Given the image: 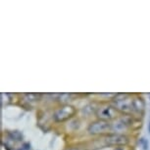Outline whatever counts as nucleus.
<instances>
[{
    "instance_id": "2",
    "label": "nucleus",
    "mask_w": 150,
    "mask_h": 150,
    "mask_svg": "<svg viewBox=\"0 0 150 150\" xmlns=\"http://www.w3.org/2000/svg\"><path fill=\"white\" fill-rule=\"evenodd\" d=\"M110 128H111V125L108 123V121L99 119L89 125L88 132L91 134H103L108 132Z\"/></svg>"
},
{
    "instance_id": "7",
    "label": "nucleus",
    "mask_w": 150,
    "mask_h": 150,
    "mask_svg": "<svg viewBox=\"0 0 150 150\" xmlns=\"http://www.w3.org/2000/svg\"><path fill=\"white\" fill-rule=\"evenodd\" d=\"M149 132H150V125H149Z\"/></svg>"
},
{
    "instance_id": "5",
    "label": "nucleus",
    "mask_w": 150,
    "mask_h": 150,
    "mask_svg": "<svg viewBox=\"0 0 150 150\" xmlns=\"http://www.w3.org/2000/svg\"><path fill=\"white\" fill-rule=\"evenodd\" d=\"M116 109V108H115ZM115 109L113 107H103V108H99V112H98V117L101 119V120H106V119H111L115 117Z\"/></svg>"
},
{
    "instance_id": "6",
    "label": "nucleus",
    "mask_w": 150,
    "mask_h": 150,
    "mask_svg": "<svg viewBox=\"0 0 150 150\" xmlns=\"http://www.w3.org/2000/svg\"><path fill=\"white\" fill-rule=\"evenodd\" d=\"M65 150H80V148L79 147H68Z\"/></svg>"
},
{
    "instance_id": "4",
    "label": "nucleus",
    "mask_w": 150,
    "mask_h": 150,
    "mask_svg": "<svg viewBox=\"0 0 150 150\" xmlns=\"http://www.w3.org/2000/svg\"><path fill=\"white\" fill-rule=\"evenodd\" d=\"M106 144H108L109 146H120L125 145L129 142V139L126 135L123 134H108L105 138Z\"/></svg>"
},
{
    "instance_id": "1",
    "label": "nucleus",
    "mask_w": 150,
    "mask_h": 150,
    "mask_svg": "<svg viewBox=\"0 0 150 150\" xmlns=\"http://www.w3.org/2000/svg\"><path fill=\"white\" fill-rule=\"evenodd\" d=\"M114 103L116 109L127 114L134 109V100L129 98V95L128 94H117L114 98Z\"/></svg>"
},
{
    "instance_id": "3",
    "label": "nucleus",
    "mask_w": 150,
    "mask_h": 150,
    "mask_svg": "<svg viewBox=\"0 0 150 150\" xmlns=\"http://www.w3.org/2000/svg\"><path fill=\"white\" fill-rule=\"evenodd\" d=\"M76 109L71 105H63L56 110L54 113V119L57 122H64L70 119L72 116L75 115Z\"/></svg>"
}]
</instances>
